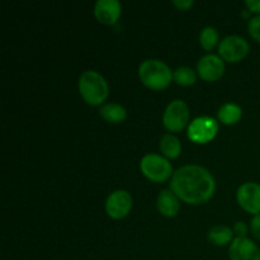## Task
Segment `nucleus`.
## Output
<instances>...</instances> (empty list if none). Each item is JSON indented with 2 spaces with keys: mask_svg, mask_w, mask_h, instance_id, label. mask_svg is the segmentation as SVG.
<instances>
[{
  "mask_svg": "<svg viewBox=\"0 0 260 260\" xmlns=\"http://www.w3.org/2000/svg\"><path fill=\"white\" fill-rule=\"evenodd\" d=\"M248 29L251 37L260 43V15H256L249 20Z\"/></svg>",
  "mask_w": 260,
  "mask_h": 260,
  "instance_id": "nucleus-20",
  "label": "nucleus"
},
{
  "mask_svg": "<svg viewBox=\"0 0 260 260\" xmlns=\"http://www.w3.org/2000/svg\"><path fill=\"white\" fill-rule=\"evenodd\" d=\"M250 230L256 239H260V215L254 216L250 221Z\"/></svg>",
  "mask_w": 260,
  "mask_h": 260,
  "instance_id": "nucleus-21",
  "label": "nucleus"
},
{
  "mask_svg": "<svg viewBox=\"0 0 260 260\" xmlns=\"http://www.w3.org/2000/svg\"><path fill=\"white\" fill-rule=\"evenodd\" d=\"M249 43L240 36H228L220 41L218 53L222 60L229 62H238L249 53Z\"/></svg>",
  "mask_w": 260,
  "mask_h": 260,
  "instance_id": "nucleus-7",
  "label": "nucleus"
},
{
  "mask_svg": "<svg viewBox=\"0 0 260 260\" xmlns=\"http://www.w3.org/2000/svg\"><path fill=\"white\" fill-rule=\"evenodd\" d=\"M188 121H189V108L185 102L175 99L168 104L162 116V122L169 131H182L187 126Z\"/></svg>",
  "mask_w": 260,
  "mask_h": 260,
  "instance_id": "nucleus-5",
  "label": "nucleus"
},
{
  "mask_svg": "<svg viewBox=\"0 0 260 260\" xmlns=\"http://www.w3.org/2000/svg\"><path fill=\"white\" fill-rule=\"evenodd\" d=\"M245 4L250 12L258 13L260 15V0H246Z\"/></svg>",
  "mask_w": 260,
  "mask_h": 260,
  "instance_id": "nucleus-24",
  "label": "nucleus"
},
{
  "mask_svg": "<svg viewBox=\"0 0 260 260\" xmlns=\"http://www.w3.org/2000/svg\"><path fill=\"white\" fill-rule=\"evenodd\" d=\"M218 123L212 117H198L188 127V137L196 144H207L216 137Z\"/></svg>",
  "mask_w": 260,
  "mask_h": 260,
  "instance_id": "nucleus-6",
  "label": "nucleus"
},
{
  "mask_svg": "<svg viewBox=\"0 0 260 260\" xmlns=\"http://www.w3.org/2000/svg\"><path fill=\"white\" fill-rule=\"evenodd\" d=\"M170 188L185 203L202 205L213 196L216 182L207 169L189 164L179 168L173 174Z\"/></svg>",
  "mask_w": 260,
  "mask_h": 260,
  "instance_id": "nucleus-1",
  "label": "nucleus"
},
{
  "mask_svg": "<svg viewBox=\"0 0 260 260\" xmlns=\"http://www.w3.org/2000/svg\"><path fill=\"white\" fill-rule=\"evenodd\" d=\"M142 174L155 183H162L173 175V167L167 157L157 154L145 155L140 162Z\"/></svg>",
  "mask_w": 260,
  "mask_h": 260,
  "instance_id": "nucleus-4",
  "label": "nucleus"
},
{
  "mask_svg": "<svg viewBox=\"0 0 260 260\" xmlns=\"http://www.w3.org/2000/svg\"><path fill=\"white\" fill-rule=\"evenodd\" d=\"M79 91L86 103L99 106L108 96L109 88L102 74L94 70H86L79 78Z\"/></svg>",
  "mask_w": 260,
  "mask_h": 260,
  "instance_id": "nucleus-3",
  "label": "nucleus"
},
{
  "mask_svg": "<svg viewBox=\"0 0 260 260\" xmlns=\"http://www.w3.org/2000/svg\"><path fill=\"white\" fill-rule=\"evenodd\" d=\"M197 71L203 80L216 81L225 73V62L220 56L207 53L198 61Z\"/></svg>",
  "mask_w": 260,
  "mask_h": 260,
  "instance_id": "nucleus-10",
  "label": "nucleus"
},
{
  "mask_svg": "<svg viewBox=\"0 0 260 260\" xmlns=\"http://www.w3.org/2000/svg\"><path fill=\"white\" fill-rule=\"evenodd\" d=\"M173 4L179 8L180 10H187L194 4V2L193 0H173Z\"/></svg>",
  "mask_w": 260,
  "mask_h": 260,
  "instance_id": "nucleus-23",
  "label": "nucleus"
},
{
  "mask_svg": "<svg viewBox=\"0 0 260 260\" xmlns=\"http://www.w3.org/2000/svg\"><path fill=\"white\" fill-rule=\"evenodd\" d=\"M132 197L127 190L118 189L108 196L106 201V211L114 220L126 217L132 208Z\"/></svg>",
  "mask_w": 260,
  "mask_h": 260,
  "instance_id": "nucleus-9",
  "label": "nucleus"
},
{
  "mask_svg": "<svg viewBox=\"0 0 260 260\" xmlns=\"http://www.w3.org/2000/svg\"><path fill=\"white\" fill-rule=\"evenodd\" d=\"M236 198L241 208L251 215H260V184L248 182L239 187Z\"/></svg>",
  "mask_w": 260,
  "mask_h": 260,
  "instance_id": "nucleus-8",
  "label": "nucleus"
},
{
  "mask_svg": "<svg viewBox=\"0 0 260 260\" xmlns=\"http://www.w3.org/2000/svg\"><path fill=\"white\" fill-rule=\"evenodd\" d=\"M157 210L162 216L174 217L180 210L179 197L170 189H162L157 196Z\"/></svg>",
  "mask_w": 260,
  "mask_h": 260,
  "instance_id": "nucleus-13",
  "label": "nucleus"
},
{
  "mask_svg": "<svg viewBox=\"0 0 260 260\" xmlns=\"http://www.w3.org/2000/svg\"><path fill=\"white\" fill-rule=\"evenodd\" d=\"M220 41V35L213 27H205L200 33V42L205 50L210 51L215 47Z\"/></svg>",
  "mask_w": 260,
  "mask_h": 260,
  "instance_id": "nucleus-19",
  "label": "nucleus"
},
{
  "mask_svg": "<svg viewBox=\"0 0 260 260\" xmlns=\"http://www.w3.org/2000/svg\"><path fill=\"white\" fill-rule=\"evenodd\" d=\"M99 113L107 122H111V123H119L127 117V112L124 107H122L118 103L104 104L99 109Z\"/></svg>",
  "mask_w": 260,
  "mask_h": 260,
  "instance_id": "nucleus-14",
  "label": "nucleus"
},
{
  "mask_svg": "<svg viewBox=\"0 0 260 260\" xmlns=\"http://www.w3.org/2000/svg\"><path fill=\"white\" fill-rule=\"evenodd\" d=\"M218 119L223 124H234L240 121L243 116V109L235 103H226L218 109Z\"/></svg>",
  "mask_w": 260,
  "mask_h": 260,
  "instance_id": "nucleus-16",
  "label": "nucleus"
},
{
  "mask_svg": "<svg viewBox=\"0 0 260 260\" xmlns=\"http://www.w3.org/2000/svg\"><path fill=\"white\" fill-rule=\"evenodd\" d=\"M234 231L238 234V238H245L246 233H248V226L245 225V222H236Z\"/></svg>",
  "mask_w": 260,
  "mask_h": 260,
  "instance_id": "nucleus-22",
  "label": "nucleus"
},
{
  "mask_svg": "<svg viewBox=\"0 0 260 260\" xmlns=\"http://www.w3.org/2000/svg\"><path fill=\"white\" fill-rule=\"evenodd\" d=\"M173 79L175 80V83L179 84L182 86H189L193 85L196 83V71L192 68H188V66H180L177 70L174 71V75Z\"/></svg>",
  "mask_w": 260,
  "mask_h": 260,
  "instance_id": "nucleus-18",
  "label": "nucleus"
},
{
  "mask_svg": "<svg viewBox=\"0 0 260 260\" xmlns=\"http://www.w3.org/2000/svg\"><path fill=\"white\" fill-rule=\"evenodd\" d=\"M160 150H161L165 156L170 157V159H175L182 152V144H180L179 139L175 137L174 135L167 134L160 140Z\"/></svg>",
  "mask_w": 260,
  "mask_h": 260,
  "instance_id": "nucleus-17",
  "label": "nucleus"
},
{
  "mask_svg": "<svg viewBox=\"0 0 260 260\" xmlns=\"http://www.w3.org/2000/svg\"><path fill=\"white\" fill-rule=\"evenodd\" d=\"M173 73L169 66L164 61L156 60V58H150L145 60L139 68L140 80L147 88L154 89V90H161L167 88L173 80Z\"/></svg>",
  "mask_w": 260,
  "mask_h": 260,
  "instance_id": "nucleus-2",
  "label": "nucleus"
},
{
  "mask_svg": "<svg viewBox=\"0 0 260 260\" xmlns=\"http://www.w3.org/2000/svg\"><path fill=\"white\" fill-rule=\"evenodd\" d=\"M207 238L210 243H212L213 245L223 246L229 243H233L234 231L229 226L217 225L208 231Z\"/></svg>",
  "mask_w": 260,
  "mask_h": 260,
  "instance_id": "nucleus-15",
  "label": "nucleus"
},
{
  "mask_svg": "<svg viewBox=\"0 0 260 260\" xmlns=\"http://www.w3.org/2000/svg\"><path fill=\"white\" fill-rule=\"evenodd\" d=\"M231 260H260V249L250 239L236 238L229 249Z\"/></svg>",
  "mask_w": 260,
  "mask_h": 260,
  "instance_id": "nucleus-11",
  "label": "nucleus"
},
{
  "mask_svg": "<svg viewBox=\"0 0 260 260\" xmlns=\"http://www.w3.org/2000/svg\"><path fill=\"white\" fill-rule=\"evenodd\" d=\"M122 13L121 3L118 0H98L94 7L96 19L103 24H114Z\"/></svg>",
  "mask_w": 260,
  "mask_h": 260,
  "instance_id": "nucleus-12",
  "label": "nucleus"
}]
</instances>
